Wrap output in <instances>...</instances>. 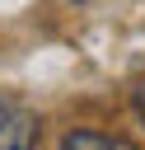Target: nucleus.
Returning <instances> with one entry per match:
<instances>
[{
    "mask_svg": "<svg viewBox=\"0 0 145 150\" xmlns=\"http://www.w3.org/2000/svg\"><path fill=\"white\" fill-rule=\"evenodd\" d=\"M140 98H145V94H140Z\"/></svg>",
    "mask_w": 145,
    "mask_h": 150,
    "instance_id": "obj_3",
    "label": "nucleus"
},
{
    "mask_svg": "<svg viewBox=\"0 0 145 150\" xmlns=\"http://www.w3.org/2000/svg\"><path fill=\"white\" fill-rule=\"evenodd\" d=\"M61 150H131V145L117 136H98V131H70L61 141Z\"/></svg>",
    "mask_w": 145,
    "mask_h": 150,
    "instance_id": "obj_2",
    "label": "nucleus"
},
{
    "mask_svg": "<svg viewBox=\"0 0 145 150\" xmlns=\"http://www.w3.org/2000/svg\"><path fill=\"white\" fill-rule=\"evenodd\" d=\"M37 145V122L28 112H5L0 117V150H33Z\"/></svg>",
    "mask_w": 145,
    "mask_h": 150,
    "instance_id": "obj_1",
    "label": "nucleus"
}]
</instances>
